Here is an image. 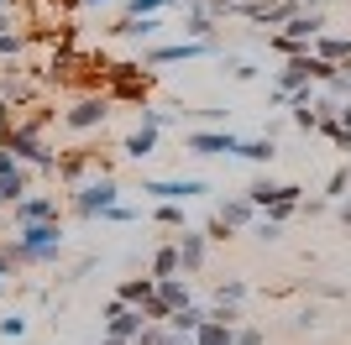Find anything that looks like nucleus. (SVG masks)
<instances>
[{
	"mask_svg": "<svg viewBox=\"0 0 351 345\" xmlns=\"http://www.w3.org/2000/svg\"><path fill=\"white\" fill-rule=\"evenodd\" d=\"M142 194H152L158 204H189L194 194H210L205 178H147Z\"/></svg>",
	"mask_w": 351,
	"mask_h": 345,
	"instance_id": "4",
	"label": "nucleus"
},
{
	"mask_svg": "<svg viewBox=\"0 0 351 345\" xmlns=\"http://www.w3.org/2000/svg\"><path fill=\"white\" fill-rule=\"evenodd\" d=\"M152 293H158V277H126L116 298H121V303H136V309H142V303L152 298Z\"/></svg>",
	"mask_w": 351,
	"mask_h": 345,
	"instance_id": "19",
	"label": "nucleus"
},
{
	"mask_svg": "<svg viewBox=\"0 0 351 345\" xmlns=\"http://www.w3.org/2000/svg\"><path fill=\"white\" fill-rule=\"evenodd\" d=\"M315 53L330 58V63H346V58H351V37H325V31H320V37H315Z\"/></svg>",
	"mask_w": 351,
	"mask_h": 345,
	"instance_id": "24",
	"label": "nucleus"
},
{
	"mask_svg": "<svg viewBox=\"0 0 351 345\" xmlns=\"http://www.w3.org/2000/svg\"><path fill=\"white\" fill-rule=\"evenodd\" d=\"M199 324H205V309H194V303H184V309L168 314V330H178V335H194Z\"/></svg>",
	"mask_w": 351,
	"mask_h": 345,
	"instance_id": "22",
	"label": "nucleus"
},
{
	"mask_svg": "<svg viewBox=\"0 0 351 345\" xmlns=\"http://www.w3.org/2000/svg\"><path fill=\"white\" fill-rule=\"evenodd\" d=\"M100 220H110V225H132V220H142V209H132V204H110Z\"/></svg>",
	"mask_w": 351,
	"mask_h": 345,
	"instance_id": "27",
	"label": "nucleus"
},
{
	"mask_svg": "<svg viewBox=\"0 0 351 345\" xmlns=\"http://www.w3.org/2000/svg\"><path fill=\"white\" fill-rule=\"evenodd\" d=\"M341 126H351V94L341 100Z\"/></svg>",
	"mask_w": 351,
	"mask_h": 345,
	"instance_id": "39",
	"label": "nucleus"
},
{
	"mask_svg": "<svg viewBox=\"0 0 351 345\" xmlns=\"http://www.w3.org/2000/svg\"><path fill=\"white\" fill-rule=\"evenodd\" d=\"M293 209H299V199H278V204H267L263 215H267V220H278V225H283V220H289Z\"/></svg>",
	"mask_w": 351,
	"mask_h": 345,
	"instance_id": "31",
	"label": "nucleus"
},
{
	"mask_svg": "<svg viewBox=\"0 0 351 345\" xmlns=\"http://www.w3.org/2000/svg\"><path fill=\"white\" fill-rule=\"evenodd\" d=\"M257 235H263V241H278L283 225H278V220H267V215H257Z\"/></svg>",
	"mask_w": 351,
	"mask_h": 345,
	"instance_id": "34",
	"label": "nucleus"
},
{
	"mask_svg": "<svg viewBox=\"0 0 351 345\" xmlns=\"http://www.w3.org/2000/svg\"><path fill=\"white\" fill-rule=\"evenodd\" d=\"M63 251V225L58 220H27L16 225V246H11V261H53Z\"/></svg>",
	"mask_w": 351,
	"mask_h": 345,
	"instance_id": "1",
	"label": "nucleus"
},
{
	"mask_svg": "<svg viewBox=\"0 0 351 345\" xmlns=\"http://www.w3.org/2000/svg\"><path fill=\"white\" fill-rule=\"evenodd\" d=\"M315 84V53H293L278 68V94H293V89Z\"/></svg>",
	"mask_w": 351,
	"mask_h": 345,
	"instance_id": "8",
	"label": "nucleus"
},
{
	"mask_svg": "<svg viewBox=\"0 0 351 345\" xmlns=\"http://www.w3.org/2000/svg\"><path fill=\"white\" fill-rule=\"evenodd\" d=\"M299 11H320V0H299Z\"/></svg>",
	"mask_w": 351,
	"mask_h": 345,
	"instance_id": "42",
	"label": "nucleus"
},
{
	"mask_svg": "<svg viewBox=\"0 0 351 345\" xmlns=\"http://www.w3.org/2000/svg\"><path fill=\"white\" fill-rule=\"evenodd\" d=\"M11 267H16V261H11V251H0V288H5V277H11Z\"/></svg>",
	"mask_w": 351,
	"mask_h": 345,
	"instance_id": "38",
	"label": "nucleus"
},
{
	"mask_svg": "<svg viewBox=\"0 0 351 345\" xmlns=\"http://www.w3.org/2000/svg\"><path fill=\"white\" fill-rule=\"evenodd\" d=\"M236 157H247V162H273V157H278L273 131H267V136H252V142H241V146H236Z\"/></svg>",
	"mask_w": 351,
	"mask_h": 345,
	"instance_id": "18",
	"label": "nucleus"
},
{
	"mask_svg": "<svg viewBox=\"0 0 351 345\" xmlns=\"http://www.w3.org/2000/svg\"><path fill=\"white\" fill-rule=\"evenodd\" d=\"M0 204H5V199H0Z\"/></svg>",
	"mask_w": 351,
	"mask_h": 345,
	"instance_id": "45",
	"label": "nucleus"
},
{
	"mask_svg": "<svg viewBox=\"0 0 351 345\" xmlns=\"http://www.w3.org/2000/svg\"><path fill=\"white\" fill-rule=\"evenodd\" d=\"M205 235H210V241H226V235H231V225H226V220H210V225H205Z\"/></svg>",
	"mask_w": 351,
	"mask_h": 345,
	"instance_id": "36",
	"label": "nucleus"
},
{
	"mask_svg": "<svg viewBox=\"0 0 351 345\" xmlns=\"http://www.w3.org/2000/svg\"><path fill=\"white\" fill-rule=\"evenodd\" d=\"M241 11H247L252 21H263V27H283V21L299 11V0H247Z\"/></svg>",
	"mask_w": 351,
	"mask_h": 345,
	"instance_id": "10",
	"label": "nucleus"
},
{
	"mask_svg": "<svg viewBox=\"0 0 351 345\" xmlns=\"http://www.w3.org/2000/svg\"><path fill=\"white\" fill-rule=\"evenodd\" d=\"M142 324H152V319L136 309V303H121V298H110L105 303V335H121V340H136L142 335Z\"/></svg>",
	"mask_w": 351,
	"mask_h": 345,
	"instance_id": "5",
	"label": "nucleus"
},
{
	"mask_svg": "<svg viewBox=\"0 0 351 345\" xmlns=\"http://www.w3.org/2000/svg\"><path fill=\"white\" fill-rule=\"evenodd\" d=\"M79 5H105V0H79Z\"/></svg>",
	"mask_w": 351,
	"mask_h": 345,
	"instance_id": "43",
	"label": "nucleus"
},
{
	"mask_svg": "<svg viewBox=\"0 0 351 345\" xmlns=\"http://www.w3.org/2000/svg\"><path fill=\"white\" fill-rule=\"evenodd\" d=\"M241 298H247V283H241V277H231V283L215 288V303H241Z\"/></svg>",
	"mask_w": 351,
	"mask_h": 345,
	"instance_id": "26",
	"label": "nucleus"
},
{
	"mask_svg": "<svg viewBox=\"0 0 351 345\" xmlns=\"http://www.w3.org/2000/svg\"><path fill=\"white\" fill-rule=\"evenodd\" d=\"M27 220H58V204L53 199H43V194H21V199H16V225H27Z\"/></svg>",
	"mask_w": 351,
	"mask_h": 345,
	"instance_id": "15",
	"label": "nucleus"
},
{
	"mask_svg": "<svg viewBox=\"0 0 351 345\" xmlns=\"http://www.w3.org/2000/svg\"><path fill=\"white\" fill-rule=\"evenodd\" d=\"M142 126L162 131V126H168V110H147V105H142Z\"/></svg>",
	"mask_w": 351,
	"mask_h": 345,
	"instance_id": "35",
	"label": "nucleus"
},
{
	"mask_svg": "<svg viewBox=\"0 0 351 345\" xmlns=\"http://www.w3.org/2000/svg\"><path fill=\"white\" fill-rule=\"evenodd\" d=\"M283 31H289L293 42H304V47H309V42L325 31V16H320V11H293L289 21H283Z\"/></svg>",
	"mask_w": 351,
	"mask_h": 345,
	"instance_id": "13",
	"label": "nucleus"
},
{
	"mask_svg": "<svg viewBox=\"0 0 351 345\" xmlns=\"http://www.w3.org/2000/svg\"><path fill=\"white\" fill-rule=\"evenodd\" d=\"M346 188H351V168H336L330 183H325V194H330V199H346Z\"/></svg>",
	"mask_w": 351,
	"mask_h": 345,
	"instance_id": "28",
	"label": "nucleus"
},
{
	"mask_svg": "<svg viewBox=\"0 0 351 345\" xmlns=\"http://www.w3.org/2000/svg\"><path fill=\"white\" fill-rule=\"evenodd\" d=\"M21 47H27L21 31H0V58H21Z\"/></svg>",
	"mask_w": 351,
	"mask_h": 345,
	"instance_id": "29",
	"label": "nucleus"
},
{
	"mask_svg": "<svg viewBox=\"0 0 351 345\" xmlns=\"http://www.w3.org/2000/svg\"><path fill=\"white\" fill-rule=\"evenodd\" d=\"M194 340H199V345H236V324H226V319L205 314V324L194 330Z\"/></svg>",
	"mask_w": 351,
	"mask_h": 345,
	"instance_id": "16",
	"label": "nucleus"
},
{
	"mask_svg": "<svg viewBox=\"0 0 351 345\" xmlns=\"http://www.w3.org/2000/svg\"><path fill=\"white\" fill-rule=\"evenodd\" d=\"M21 194H27V172H21V162H5V168H0V199L16 204Z\"/></svg>",
	"mask_w": 351,
	"mask_h": 345,
	"instance_id": "17",
	"label": "nucleus"
},
{
	"mask_svg": "<svg viewBox=\"0 0 351 345\" xmlns=\"http://www.w3.org/2000/svg\"><path fill=\"white\" fill-rule=\"evenodd\" d=\"M289 110H293V120H299L304 131H315V120H320V110H315V105H289Z\"/></svg>",
	"mask_w": 351,
	"mask_h": 345,
	"instance_id": "32",
	"label": "nucleus"
},
{
	"mask_svg": "<svg viewBox=\"0 0 351 345\" xmlns=\"http://www.w3.org/2000/svg\"><path fill=\"white\" fill-rule=\"evenodd\" d=\"M158 298L168 303V309H184V303H189V283H184V277H158Z\"/></svg>",
	"mask_w": 351,
	"mask_h": 345,
	"instance_id": "23",
	"label": "nucleus"
},
{
	"mask_svg": "<svg viewBox=\"0 0 351 345\" xmlns=\"http://www.w3.org/2000/svg\"><path fill=\"white\" fill-rule=\"evenodd\" d=\"M110 204H121V188H116V178H110V172H100L95 183H79V188H73V215H84V220L105 215Z\"/></svg>",
	"mask_w": 351,
	"mask_h": 345,
	"instance_id": "3",
	"label": "nucleus"
},
{
	"mask_svg": "<svg viewBox=\"0 0 351 345\" xmlns=\"http://www.w3.org/2000/svg\"><path fill=\"white\" fill-rule=\"evenodd\" d=\"M152 220H158V225H168V230H184V204H158V209H152Z\"/></svg>",
	"mask_w": 351,
	"mask_h": 345,
	"instance_id": "25",
	"label": "nucleus"
},
{
	"mask_svg": "<svg viewBox=\"0 0 351 345\" xmlns=\"http://www.w3.org/2000/svg\"><path fill=\"white\" fill-rule=\"evenodd\" d=\"M5 5H16V0H0V11H5Z\"/></svg>",
	"mask_w": 351,
	"mask_h": 345,
	"instance_id": "44",
	"label": "nucleus"
},
{
	"mask_svg": "<svg viewBox=\"0 0 351 345\" xmlns=\"http://www.w3.org/2000/svg\"><path fill=\"white\" fill-rule=\"evenodd\" d=\"M241 5H247V0H205L210 16H231V11H241Z\"/></svg>",
	"mask_w": 351,
	"mask_h": 345,
	"instance_id": "33",
	"label": "nucleus"
},
{
	"mask_svg": "<svg viewBox=\"0 0 351 345\" xmlns=\"http://www.w3.org/2000/svg\"><path fill=\"white\" fill-rule=\"evenodd\" d=\"M105 120H110V105H105L100 94L79 100L69 115H63V126H69V131H95V126H105Z\"/></svg>",
	"mask_w": 351,
	"mask_h": 345,
	"instance_id": "7",
	"label": "nucleus"
},
{
	"mask_svg": "<svg viewBox=\"0 0 351 345\" xmlns=\"http://www.w3.org/2000/svg\"><path fill=\"white\" fill-rule=\"evenodd\" d=\"M0 335H5V340H21V335H27V319H21V314H5V319H0Z\"/></svg>",
	"mask_w": 351,
	"mask_h": 345,
	"instance_id": "30",
	"label": "nucleus"
},
{
	"mask_svg": "<svg viewBox=\"0 0 351 345\" xmlns=\"http://www.w3.org/2000/svg\"><path fill=\"white\" fill-rule=\"evenodd\" d=\"M341 225L351 230V199H341Z\"/></svg>",
	"mask_w": 351,
	"mask_h": 345,
	"instance_id": "40",
	"label": "nucleus"
},
{
	"mask_svg": "<svg viewBox=\"0 0 351 345\" xmlns=\"http://www.w3.org/2000/svg\"><path fill=\"white\" fill-rule=\"evenodd\" d=\"M184 272V261H178V241L173 246H158L152 251V277H178Z\"/></svg>",
	"mask_w": 351,
	"mask_h": 345,
	"instance_id": "20",
	"label": "nucleus"
},
{
	"mask_svg": "<svg viewBox=\"0 0 351 345\" xmlns=\"http://www.w3.org/2000/svg\"><path fill=\"white\" fill-rule=\"evenodd\" d=\"M5 146L16 152V162H32V168H43V172H58V152L37 142V120H32V126L5 131Z\"/></svg>",
	"mask_w": 351,
	"mask_h": 345,
	"instance_id": "2",
	"label": "nucleus"
},
{
	"mask_svg": "<svg viewBox=\"0 0 351 345\" xmlns=\"http://www.w3.org/2000/svg\"><path fill=\"white\" fill-rule=\"evenodd\" d=\"M100 345H132V340H121V335H105V340Z\"/></svg>",
	"mask_w": 351,
	"mask_h": 345,
	"instance_id": "41",
	"label": "nucleus"
},
{
	"mask_svg": "<svg viewBox=\"0 0 351 345\" xmlns=\"http://www.w3.org/2000/svg\"><path fill=\"white\" fill-rule=\"evenodd\" d=\"M299 194H304L299 183H273V178H252V188H247V199L257 209H267V204H278V199H299Z\"/></svg>",
	"mask_w": 351,
	"mask_h": 345,
	"instance_id": "11",
	"label": "nucleus"
},
{
	"mask_svg": "<svg viewBox=\"0 0 351 345\" xmlns=\"http://www.w3.org/2000/svg\"><path fill=\"white\" fill-rule=\"evenodd\" d=\"M215 215L226 220L231 230H247V225H257V204H252L247 194H236V199H220L215 204Z\"/></svg>",
	"mask_w": 351,
	"mask_h": 345,
	"instance_id": "12",
	"label": "nucleus"
},
{
	"mask_svg": "<svg viewBox=\"0 0 351 345\" xmlns=\"http://www.w3.org/2000/svg\"><path fill=\"white\" fill-rule=\"evenodd\" d=\"M205 246H210V235H199V230H184V235H178V261H184V272H199V267H205Z\"/></svg>",
	"mask_w": 351,
	"mask_h": 345,
	"instance_id": "14",
	"label": "nucleus"
},
{
	"mask_svg": "<svg viewBox=\"0 0 351 345\" xmlns=\"http://www.w3.org/2000/svg\"><path fill=\"white\" fill-rule=\"evenodd\" d=\"M152 146H158V131H152V126H142L136 136H126V142H121V152L142 162V157H152Z\"/></svg>",
	"mask_w": 351,
	"mask_h": 345,
	"instance_id": "21",
	"label": "nucleus"
},
{
	"mask_svg": "<svg viewBox=\"0 0 351 345\" xmlns=\"http://www.w3.org/2000/svg\"><path fill=\"white\" fill-rule=\"evenodd\" d=\"M236 345H263V330H236Z\"/></svg>",
	"mask_w": 351,
	"mask_h": 345,
	"instance_id": "37",
	"label": "nucleus"
},
{
	"mask_svg": "<svg viewBox=\"0 0 351 345\" xmlns=\"http://www.w3.org/2000/svg\"><path fill=\"white\" fill-rule=\"evenodd\" d=\"M236 146H241V136H231V131H189L194 157H236Z\"/></svg>",
	"mask_w": 351,
	"mask_h": 345,
	"instance_id": "6",
	"label": "nucleus"
},
{
	"mask_svg": "<svg viewBox=\"0 0 351 345\" xmlns=\"http://www.w3.org/2000/svg\"><path fill=\"white\" fill-rule=\"evenodd\" d=\"M205 53H215V37H210V42L184 37V42H173V47H152V53H147V63H184V58H205Z\"/></svg>",
	"mask_w": 351,
	"mask_h": 345,
	"instance_id": "9",
	"label": "nucleus"
}]
</instances>
